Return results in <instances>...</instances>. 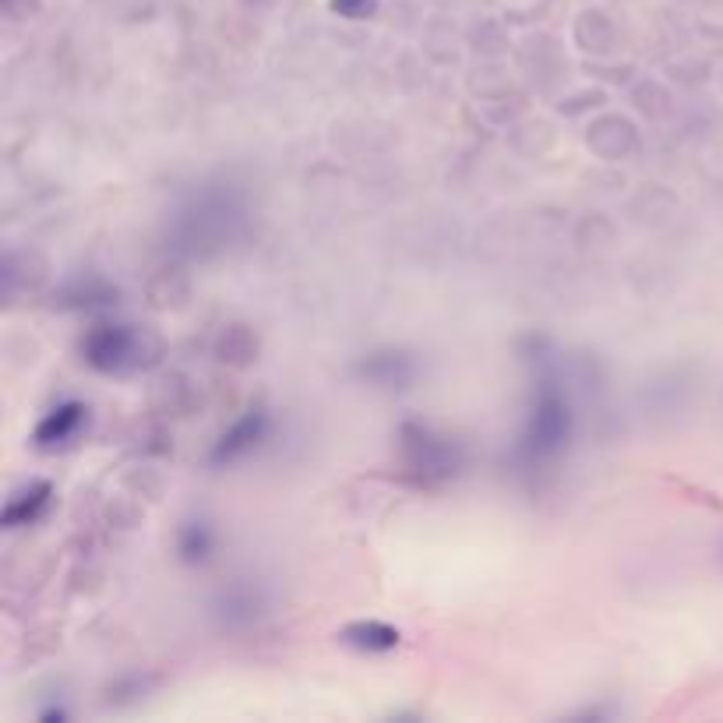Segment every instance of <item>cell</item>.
I'll use <instances>...</instances> for the list:
<instances>
[{
	"label": "cell",
	"instance_id": "cell-1",
	"mask_svg": "<svg viewBox=\"0 0 723 723\" xmlns=\"http://www.w3.org/2000/svg\"><path fill=\"white\" fill-rule=\"evenodd\" d=\"M568 434H572V410H568L565 388L558 385V378L544 374L537 381V392H533V410L519 438V448H515V459L530 466L544 463L565 448Z\"/></svg>",
	"mask_w": 723,
	"mask_h": 723
},
{
	"label": "cell",
	"instance_id": "cell-2",
	"mask_svg": "<svg viewBox=\"0 0 723 723\" xmlns=\"http://www.w3.org/2000/svg\"><path fill=\"white\" fill-rule=\"evenodd\" d=\"M85 360H89L96 371H127V367L142 364V339H138L135 328L127 325H96L85 336Z\"/></svg>",
	"mask_w": 723,
	"mask_h": 723
},
{
	"label": "cell",
	"instance_id": "cell-3",
	"mask_svg": "<svg viewBox=\"0 0 723 723\" xmlns=\"http://www.w3.org/2000/svg\"><path fill=\"white\" fill-rule=\"evenodd\" d=\"M403 441H406V466L417 473L424 484L434 480H448L459 470V452H455L452 441L434 438L427 427H403Z\"/></svg>",
	"mask_w": 723,
	"mask_h": 723
},
{
	"label": "cell",
	"instance_id": "cell-4",
	"mask_svg": "<svg viewBox=\"0 0 723 723\" xmlns=\"http://www.w3.org/2000/svg\"><path fill=\"white\" fill-rule=\"evenodd\" d=\"M261 438H265V413L251 410L247 417H240L237 424L219 438L216 452H212V463H233V459H240V455L251 452Z\"/></svg>",
	"mask_w": 723,
	"mask_h": 723
},
{
	"label": "cell",
	"instance_id": "cell-5",
	"mask_svg": "<svg viewBox=\"0 0 723 723\" xmlns=\"http://www.w3.org/2000/svg\"><path fill=\"white\" fill-rule=\"evenodd\" d=\"M85 406L82 403H60L57 410L46 413V420L36 427V445L39 448H57L64 441H71L78 434V427L85 424Z\"/></svg>",
	"mask_w": 723,
	"mask_h": 723
},
{
	"label": "cell",
	"instance_id": "cell-6",
	"mask_svg": "<svg viewBox=\"0 0 723 723\" xmlns=\"http://www.w3.org/2000/svg\"><path fill=\"white\" fill-rule=\"evenodd\" d=\"M413 371H417V367H413V360L406 357V353H371V357L360 360L357 367L360 378L374 381V385H388V388L410 385Z\"/></svg>",
	"mask_w": 723,
	"mask_h": 723
},
{
	"label": "cell",
	"instance_id": "cell-7",
	"mask_svg": "<svg viewBox=\"0 0 723 723\" xmlns=\"http://www.w3.org/2000/svg\"><path fill=\"white\" fill-rule=\"evenodd\" d=\"M339 639L353 649H364V653H388V649L399 646V632L385 621H353L339 632Z\"/></svg>",
	"mask_w": 723,
	"mask_h": 723
},
{
	"label": "cell",
	"instance_id": "cell-8",
	"mask_svg": "<svg viewBox=\"0 0 723 723\" xmlns=\"http://www.w3.org/2000/svg\"><path fill=\"white\" fill-rule=\"evenodd\" d=\"M50 494H53L50 484L25 487V491L15 494V498L8 501V508H4V526H29V522H36L39 515L46 512V505H50Z\"/></svg>",
	"mask_w": 723,
	"mask_h": 723
},
{
	"label": "cell",
	"instance_id": "cell-9",
	"mask_svg": "<svg viewBox=\"0 0 723 723\" xmlns=\"http://www.w3.org/2000/svg\"><path fill=\"white\" fill-rule=\"evenodd\" d=\"M177 551H180V561H187V565H202V561L212 554V530L202 519L184 522V526H180V537H177Z\"/></svg>",
	"mask_w": 723,
	"mask_h": 723
},
{
	"label": "cell",
	"instance_id": "cell-10",
	"mask_svg": "<svg viewBox=\"0 0 723 723\" xmlns=\"http://www.w3.org/2000/svg\"><path fill=\"white\" fill-rule=\"evenodd\" d=\"M219 614L226 618V625H244V621H251L258 614V600H254L251 589L237 586L219 597Z\"/></svg>",
	"mask_w": 723,
	"mask_h": 723
},
{
	"label": "cell",
	"instance_id": "cell-11",
	"mask_svg": "<svg viewBox=\"0 0 723 723\" xmlns=\"http://www.w3.org/2000/svg\"><path fill=\"white\" fill-rule=\"evenodd\" d=\"M332 11L350 22H360V18L374 15V0H332Z\"/></svg>",
	"mask_w": 723,
	"mask_h": 723
}]
</instances>
